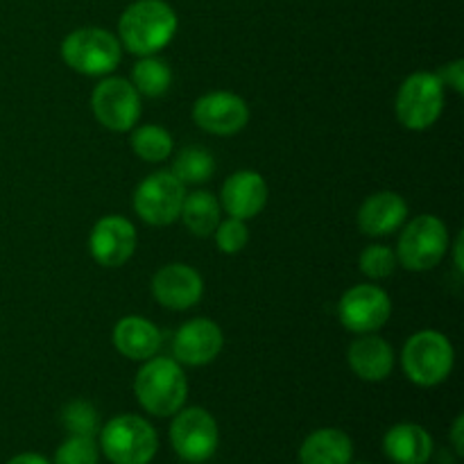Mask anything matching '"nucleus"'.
<instances>
[{
	"label": "nucleus",
	"mask_w": 464,
	"mask_h": 464,
	"mask_svg": "<svg viewBox=\"0 0 464 464\" xmlns=\"http://www.w3.org/2000/svg\"><path fill=\"white\" fill-rule=\"evenodd\" d=\"M177 14L166 0H136L118 21L122 45L139 57L157 54L175 36Z\"/></svg>",
	"instance_id": "nucleus-1"
},
{
	"label": "nucleus",
	"mask_w": 464,
	"mask_h": 464,
	"mask_svg": "<svg viewBox=\"0 0 464 464\" xmlns=\"http://www.w3.org/2000/svg\"><path fill=\"white\" fill-rule=\"evenodd\" d=\"M134 394L150 415L172 417L184 408L188 381L172 358H148L134 379Z\"/></svg>",
	"instance_id": "nucleus-2"
},
{
	"label": "nucleus",
	"mask_w": 464,
	"mask_h": 464,
	"mask_svg": "<svg viewBox=\"0 0 464 464\" xmlns=\"http://www.w3.org/2000/svg\"><path fill=\"white\" fill-rule=\"evenodd\" d=\"M456 352L440 331H420L403 344L401 365L408 379L420 388H435L449 379Z\"/></svg>",
	"instance_id": "nucleus-3"
},
{
	"label": "nucleus",
	"mask_w": 464,
	"mask_h": 464,
	"mask_svg": "<svg viewBox=\"0 0 464 464\" xmlns=\"http://www.w3.org/2000/svg\"><path fill=\"white\" fill-rule=\"evenodd\" d=\"M100 449L111 464H150L159 451V438L143 417L121 415L100 430Z\"/></svg>",
	"instance_id": "nucleus-4"
},
{
	"label": "nucleus",
	"mask_w": 464,
	"mask_h": 464,
	"mask_svg": "<svg viewBox=\"0 0 464 464\" xmlns=\"http://www.w3.org/2000/svg\"><path fill=\"white\" fill-rule=\"evenodd\" d=\"M62 59L80 75L104 77L121 63V41L102 27H80L62 41Z\"/></svg>",
	"instance_id": "nucleus-5"
},
{
	"label": "nucleus",
	"mask_w": 464,
	"mask_h": 464,
	"mask_svg": "<svg viewBox=\"0 0 464 464\" xmlns=\"http://www.w3.org/2000/svg\"><path fill=\"white\" fill-rule=\"evenodd\" d=\"M444 109V84L435 72H412L397 93V118L406 130L424 131L438 122Z\"/></svg>",
	"instance_id": "nucleus-6"
},
{
	"label": "nucleus",
	"mask_w": 464,
	"mask_h": 464,
	"mask_svg": "<svg viewBox=\"0 0 464 464\" xmlns=\"http://www.w3.org/2000/svg\"><path fill=\"white\" fill-rule=\"evenodd\" d=\"M449 249L447 225L438 216H417L403 229L397 245V261L411 272L433 270Z\"/></svg>",
	"instance_id": "nucleus-7"
},
{
	"label": "nucleus",
	"mask_w": 464,
	"mask_h": 464,
	"mask_svg": "<svg viewBox=\"0 0 464 464\" xmlns=\"http://www.w3.org/2000/svg\"><path fill=\"white\" fill-rule=\"evenodd\" d=\"M186 186L172 172L159 170L145 177L134 190V211L152 227H168L179 218Z\"/></svg>",
	"instance_id": "nucleus-8"
},
{
	"label": "nucleus",
	"mask_w": 464,
	"mask_h": 464,
	"mask_svg": "<svg viewBox=\"0 0 464 464\" xmlns=\"http://www.w3.org/2000/svg\"><path fill=\"white\" fill-rule=\"evenodd\" d=\"M218 424L204 408H184L170 424V444L186 462H207L218 449Z\"/></svg>",
	"instance_id": "nucleus-9"
},
{
	"label": "nucleus",
	"mask_w": 464,
	"mask_h": 464,
	"mask_svg": "<svg viewBox=\"0 0 464 464\" xmlns=\"http://www.w3.org/2000/svg\"><path fill=\"white\" fill-rule=\"evenodd\" d=\"M392 315V302L383 288L372 284H361L349 288L338 304V317L343 326L352 334L365 335L383 329Z\"/></svg>",
	"instance_id": "nucleus-10"
},
{
	"label": "nucleus",
	"mask_w": 464,
	"mask_h": 464,
	"mask_svg": "<svg viewBox=\"0 0 464 464\" xmlns=\"http://www.w3.org/2000/svg\"><path fill=\"white\" fill-rule=\"evenodd\" d=\"M95 118L111 131H130L140 118L139 91L122 77H107L100 82L91 98Z\"/></svg>",
	"instance_id": "nucleus-11"
},
{
	"label": "nucleus",
	"mask_w": 464,
	"mask_h": 464,
	"mask_svg": "<svg viewBox=\"0 0 464 464\" xmlns=\"http://www.w3.org/2000/svg\"><path fill=\"white\" fill-rule=\"evenodd\" d=\"M136 243L139 236L127 218L104 216L91 229L89 249L95 263L102 267H121L134 256Z\"/></svg>",
	"instance_id": "nucleus-12"
},
{
	"label": "nucleus",
	"mask_w": 464,
	"mask_h": 464,
	"mask_svg": "<svg viewBox=\"0 0 464 464\" xmlns=\"http://www.w3.org/2000/svg\"><path fill=\"white\" fill-rule=\"evenodd\" d=\"M193 121L208 134L231 136L238 134L249 122V107L240 95L229 91H213L195 102Z\"/></svg>",
	"instance_id": "nucleus-13"
},
{
	"label": "nucleus",
	"mask_w": 464,
	"mask_h": 464,
	"mask_svg": "<svg viewBox=\"0 0 464 464\" xmlns=\"http://www.w3.org/2000/svg\"><path fill=\"white\" fill-rule=\"evenodd\" d=\"M202 276L186 263H168L152 279L154 299L170 311H188L202 299Z\"/></svg>",
	"instance_id": "nucleus-14"
},
{
	"label": "nucleus",
	"mask_w": 464,
	"mask_h": 464,
	"mask_svg": "<svg viewBox=\"0 0 464 464\" xmlns=\"http://www.w3.org/2000/svg\"><path fill=\"white\" fill-rule=\"evenodd\" d=\"M222 343L225 340H222L220 326L213 320L198 317L179 326L172 340V352L179 365L202 367L216 361L218 353L222 352Z\"/></svg>",
	"instance_id": "nucleus-15"
},
{
	"label": "nucleus",
	"mask_w": 464,
	"mask_h": 464,
	"mask_svg": "<svg viewBox=\"0 0 464 464\" xmlns=\"http://www.w3.org/2000/svg\"><path fill=\"white\" fill-rule=\"evenodd\" d=\"M267 184L258 172L238 170L222 184L220 207L229 213V218L252 220L266 208Z\"/></svg>",
	"instance_id": "nucleus-16"
},
{
	"label": "nucleus",
	"mask_w": 464,
	"mask_h": 464,
	"mask_svg": "<svg viewBox=\"0 0 464 464\" xmlns=\"http://www.w3.org/2000/svg\"><path fill=\"white\" fill-rule=\"evenodd\" d=\"M408 218L406 199L392 190H381L370 195L358 211V227L365 236H390L401 229Z\"/></svg>",
	"instance_id": "nucleus-17"
},
{
	"label": "nucleus",
	"mask_w": 464,
	"mask_h": 464,
	"mask_svg": "<svg viewBox=\"0 0 464 464\" xmlns=\"http://www.w3.org/2000/svg\"><path fill=\"white\" fill-rule=\"evenodd\" d=\"M349 367L353 374L370 383L385 381L394 370V349L383 338L374 334H365L353 340L347 353Z\"/></svg>",
	"instance_id": "nucleus-18"
},
{
	"label": "nucleus",
	"mask_w": 464,
	"mask_h": 464,
	"mask_svg": "<svg viewBox=\"0 0 464 464\" xmlns=\"http://www.w3.org/2000/svg\"><path fill=\"white\" fill-rule=\"evenodd\" d=\"M113 347L130 361H148L161 347V331L145 317L127 315L113 326Z\"/></svg>",
	"instance_id": "nucleus-19"
},
{
	"label": "nucleus",
	"mask_w": 464,
	"mask_h": 464,
	"mask_svg": "<svg viewBox=\"0 0 464 464\" xmlns=\"http://www.w3.org/2000/svg\"><path fill=\"white\" fill-rule=\"evenodd\" d=\"M383 451L394 464H426L433 456V438L420 424H397L385 433Z\"/></svg>",
	"instance_id": "nucleus-20"
},
{
	"label": "nucleus",
	"mask_w": 464,
	"mask_h": 464,
	"mask_svg": "<svg viewBox=\"0 0 464 464\" xmlns=\"http://www.w3.org/2000/svg\"><path fill=\"white\" fill-rule=\"evenodd\" d=\"M352 438L338 429L315 430L299 449V464H352Z\"/></svg>",
	"instance_id": "nucleus-21"
},
{
	"label": "nucleus",
	"mask_w": 464,
	"mask_h": 464,
	"mask_svg": "<svg viewBox=\"0 0 464 464\" xmlns=\"http://www.w3.org/2000/svg\"><path fill=\"white\" fill-rule=\"evenodd\" d=\"M220 208L222 207L216 195L207 193V190H198V193L186 195L179 218L184 220L186 229L190 234L207 238L220 225Z\"/></svg>",
	"instance_id": "nucleus-22"
},
{
	"label": "nucleus",
	"mask_w": 464,
	"mask_h": 464,
	"mask_svg": "<svg viewBox=\"0 0 464 464\" xmlns=\"http://www.w3.org/2000/svg\"><path fill=\"white\" fill-rule=\"evenodd\" d=\"M172 84V71L161 57H140L131 68V86L145 98H161Z\"/></svg>",
	"instance_id": "nucleus-23"
},
{
	"label": "nucleus",
	"mask_w": 464,
	"mask_h": 464,
	"mask_svg": "<svg viewBox=\"0 0 464 464\" xmlns=\"http://www.w3.org/2000/svg\"><path fill=\"white\" fill-rule=\"evenodd\" d=\"M216 172V159L208 150L199 148V145H190L184 148L175 159V168L172 175L181 181V184H204Z\"/></svg>",
	"instance_id": "nucleus-24"
},
{
	"label": "nucleus",
	"mask_w": 464,
	"mask_h": 464,
	"mask_svg": "<svg viewBox=\"0 0 464 464\" xmlns=\"http://www.w3.org/2000/svg\"><path fill=\"white\" fill-rule=\"evenodd\" d=\"M131 150L148 163H161L172 154V136L159 125H143L131 134Z\"/></svg>",
	"instance_id": "nucleus-25"
},
{
	"label": "nucleus",
	"mask_w": 464,
	"mask_h": 464,
	"mask_svg": "<svg viewBox=\"0 0 464 464\" xmlns=\"http://www.w3.org/2000/svg\"><path fill=\"white\" fill-rule=\"evenodd\" d=\"M98 460L100 447L86 435H71L54 453V464H98Z\"/></svg>",
	"instance_id": "nucleus-26"
},
{
	"label": "nucleus",
	"mask_w": 464,
	"mask_h": 464,
	"mask_svg": "<svg viewBox=\"0 0 464 464\" xmlns=\"http://www.w3.org/2000/svg\"><path fill=\"white\" fill-rule=\"evenodd\" d=\"M397 252L388 245H370L361 254V272L370 279H388L397 270Z\"/></svg>",
	"instance_id": "nucleus-27"
},
{
	"label": "nucleus",
	"mask_w": 464,
	"mask_h": 464,
	"mask_svg": "<svg viewBox=\"0 0 464 464\" xmlns=\"http://www.w3.org/2000/svg\"><path fill=\"white\" fill-rule=\"evenodd\" d=\"M62 424L71 430V435H86L93 438L98 433V412L89 401H71L62 411Z\"/></svg>",
	"instance_id": "nucleus-28"
},
{
	"label": "nucleus",
	"mask_w": 464,
	"mask_h": 464,
	"mask_svg": "<svg viewBox=\"0 0 464 464\" xmlns=\"http://www.w3.org/2000/svg\"><path fill=\"white\" fill-rule=\"evenodd\" d=\"M213 234H216V245L222 254H238L249 240L247 225L238 218H229V220L220 222Z\"/></svg>",
	"instance_id": "nucleus-29"
},
{
	"label": "nucleus",
	"mask_w": 464,
	"mask_h": 464,
	"mask_svg": "<svg viewBox=\"0 0 464 464\" xmlns=\"http://www.w3.org/2000/svg\"><path fill=\"white\" fill-rule=\"evenodd\" d=\"M440 80H442L444 86H453L456 93H464V62L458 59V62L444 66V71L440 72Z\"/></svg>",
	"instance_id": "nucleus-30"
},
{
	"label": "nucleus",
	"mask_w": 464,
	"mask_h": 464,
	"mask_svg": "<svg viewBox=\"0 0 464 464\" xmlns=\"http://www.w3.org/2000/svg\"><path fill=\"white\" fill-rule=\"evenodd\" d=\"M451 442L458 456H464V417L458 415L451 429Z\"/></svg>",
	"instance_id": "nucleus-31"
},
{
	"label": "nucleus",
	"mask_w": 464,
	"mask_h": 464,
	"mask_svg": "<svg viewBox=\"0 0 464 464\" xmlns=\"http://www.w3.org/2000/svg\"><path fill=\"white\" fill-rule=\"evenodd\" d=\"M7 464H50L44 456L39 453H21V456H14Z\"/></svg>",
	"instance_id": "nucleus-32"
},
{
	"label": "nucleus",
	"mask_w": 464,
	"mask_h": 464,
	"mask_svg": "<svg viewBox=\"0 0 464 464\" xmlns=\"http://www.w3.org/2000/svg\"><path fill=\"white\" fill-rule=\"evenodd\" d=\"M453 254H456V270H464L462 266V234L456 238V245H453Z\"/></svg>",
	"instance_id": "nucleus-33"
}]
</instances>
